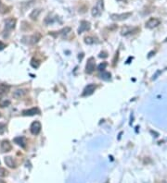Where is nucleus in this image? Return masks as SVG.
Returning <instances> with one entry per match:
<instances>
[{
	"label": "nucleus",
	"mask_w": 167,
	"mask_h": 183,
	"mask_svg": "<svg viewBox=\"0 0 167 183\" xmlns=\"http://www.w3.org/2000/svg\"><path fill=\"white\" fill-rule=\"evenodd\" d=\"M132 15L131 12H127V13H123V14H111V18L112 20H117V21H121V20H124L128 19V18Z\"/></svg>",
	"instance_id": "nucleus-5"
},
{
	"label": "nucleus",
	"mask_w": 167,
	"mask_h": 183,
	"mask_svg": "<svg viewBox=\"0 0 167 183\" xmlns=\"http://www.w3.org/2000/svg\"><path fill=\"white\" fill-rule=\"evenodd\" d=\"M31 65H32V67H33V68L37 69V68L40 66V62H39L37 59H34V58H33L32 61H31Z\"/></svg>",
	"instance_id": "nucleus-20"
},
{
	"label": "nucleus",
	"mask_w": 167,
	"mask_h": 183,
	"mask_svg": "<svg viewBox=\"0 0 167 183\" xmlns=\"http://www.w3.org/2000/svg\"><path fill=\"white\" fill-rule=\"evenodd\" d=\"M6 47V45L4 44V43H2L1 41H0V50H2V49H4Z\"/></svg>",
	"instance_id": "nucleus-26"
},
{
	"label": "nucleus",
	"mask_w": 167,
	"mask_h": 183,
	"mask_svg": "<svg viewBox=\"0 0 167 183\" xmlns=\"http://www.w3.org/2000/svg\"><path fill=\"white\" fill-rule=\"evenodd\" d=\"M0 183H5V181H3L2 179H0Z\"/></svg>",
	"instance_id": "nucleus-28"
},
{
	"label": "nucleus",
	"mask_w": 167,
	"mask_h": 183,
	"mask_svg": "<svg viewBox=\"0 0 167 183\" xmlns=\"http://www.w3.org/2000/svg\"><path fill=\"white\" fill-rule=\"evenodd\" d=\"M14 143H17L18 145H20L21 147H24L26 146V143H27V140L25 137H23V136H20V137H16L14 139Z\"/></svg>",
	"instance_id": "nucleus-11"
},
{
	"label": "nucleus",
	"mask_w": 167,
	"mask_h": 183,
	"mask_svg": "<svg viewBox=\"0 0 167 183\" xmlns=\"http://www.w3.org/2000/svg\"><path fill=\"white\" fill-rule=\"evenodd\" d=\"M7 175H8V171L3 167H0V177L4 178V177H6Z\"/></svg>",
	"instance_id": "nucleus-21"
},
{
	"label": "nucleus",
	"mask_w": 167,
	"mask_h": 183,
	"mask_svg": "<svg viewBox=\"0 0 167 183\" xmlns=\"http://www.w3.org/2000/svg\"><path fill=\"white\" fill-rule=\"evenodd\" d=\"M107 67V63L106 62H103V63H101L99 66H98V69L99 70H102V71H104V69L105 68Z\"/></svg>",
	"instance_id": "nucleus-23"
},
{
	"label": "nucleus",
	"mask_w": 167,
	"mask_h": 183,
	"mask_svg": "<svg viewBox=\"0 0 167 183\" xmlns=\"http://www.w3.org/2000/svg\"><path fill=\"white\" fill-rule=\"evenodd\" d=\"M95 67H96V62H95V58L90 57L87 60L86 66V72L87 74H92L95 70Z\"/></svg>",
	"instance_id": "nucleus-2"
},
{
	"label": "nucleus",
	"mask_w": 167,
	"mask_h": 183,
	"mask_svg": "<svg viewBox=\"0 0 167 183\" xmlns=\"http://www.w3.org/2000/svg\"><path fill=\"white\" fill-rule=\"evenodd\" d=\"M118 2H126L127 0H117Z\"/></svg>",
	"instance_id": "nucleus-27"
},
{
	"label": "nucleus",
	"mask_w": 167,
	"mask_h": 183,
	"mask_svg": "<svg viewBox=\"0 0 167 183\" xmlns=\"http://www.w3.org/2000/svg\"><path fill=\"white\" fill-rule=\"evenodd\" d=\"M100 78H101V79H103V80H105V81H109V80L111 79V74H110L109 72H105V71H103L102 74L100 75Z\"/></svg>",
	"instance_id": "nucleus-19"
},
{
	"label": "nucleus",
	"mask_w": 167,
	"mask_h": 183,
	"mask_svg": "<svg viewBox=\"0 0 167 183\" xmlns=\"http://www.w3.org/2000/svg\"><path fill=\"white\" fill-rule=\"evenodd\" d=\"M41 129H42L41 123L39 121H34L32 123L31 127H30V131H31V133L33 135H38L41 131Z\"/></svg>",
	"instance_id": "nucleus-4"
},
{
	"label": "nucleus",
	"mask_w": 167,
	"mask_h": 183,
	"mask_svg": "<svg viewBox=\"0 0 167 183\" xmlns=\"http://www.w3.org/2000/svg\"><path fill=\"white\" fill-rule=\"evenodd\" d=\"M97 89V85L96 84H88L85 89H84L83 91V93H82V96L84 97H86V96H89V95H91V94H93V93L96 91Z\"/></svg>",
	"instance_id": "nucleus-3"
},
{
	"label": "nucleus",
	"mask_w": 167,
	"mask_h": 183,
	"mask_svg": "<svg viewBox=\"0 0 167 183\" xmlns=\"http://www.w3.org/2000/svg\"><path fill=\"white\" fill-rule=\"evenodd\" d=\"M39 114H40V110L37 107H33V108L22 111L23 116H34V115H39Z\"/></svg>",
	"instance_id": "nucleus-10"
},
{
	"label": "nucleus",
	"mask_w": 167,
	"mask_h": 183,
	"mask_svg": "<svg viewBox=\"0 0 167 183\" xmlns=\"http://www.w3.org/2000/svg\"><path fill=\"white\" fill-rule=\"evenodd\" d=\"M133 32V29L131 27H128V26H125L122 29V35H127V34H130L132 33Z\"/></svg>",
	"instance_id": "nucleus-15"
},
{
	"label": "nucleus",
	"mask_w": 167,
	"mask_h": 183,
	"mask_svg": "<svg viewBox=\"0 0 167 183\" xmlns=\"http://www.w3.org/2000/svg\"><path fill=\"white\" fill-rule=\"evenodd\" d=\"M10 105V101L9 100H7V99H2L0 100V107H7Z\"/></svg>",
	"instance_id": "nucleus-18"
},
{
	"label": "nucleus",
	"mask_w": 167,
	"mask_h": 183,
	"mask_svg": "<svg viewBox=\"0 0 167 183\" xmlns=\"http://www.w3.org/2000/svg\"><path fill=\"white\" fill-rule=\"evenodd\" d=\"M5 129H6V126H5V124L0 123V134H2V133L5 131Z\"/></svg>",
	"instance_id": "nucleus-24"
},
{
	"label": "nucleus",
	"mask_w": 167,
	"mask_h": 183,
	"mask_svg": "<svg viewBox=\"0 0 167 183\" xmlns=\"http://www.w3.org/2000/svg\"><path fill=\"white\" fill-rule=\"evenodd\" d=\"M26 90H23V89H19V90H16L14 93H13V96L15 98H21L22 97L23 95H25L26 94Z\"/></svg>",
	"instance_id": "nucleus-14"
},
{
	"label": "nucleus",
	"mask_w": 167,
	"mask_h": 183,
	"mask_svg": "<svg viewBox=\"0 0 167 183\" xmlns=\"http://www.w3.org/2000/svg\"><path fill=\"white\" fill-rule=\"evenodd\" d=\"M25 39H28V41L26 42V44H29V45H34L36 44L38 41L40 40L41 38V35L39 33H36V34H34L32 36H28V37H24Z\"/></svg>",
	"instance_id": "nucleus-8"
},
{
	"label": "nucleus",
	"mask_w": 167,
	"mask_h": 183,
	"mask_svg": "<svg viewBox=\"0 0 167 183\" xmlns=\"http://www.w3.org/2000/svg\"><path fill=\"white\" fill-rule=\"evenodd\" d=\"M9 90V86L7 84H0V95L5 93H7Z\"/></svg>",
	"instance_id": "nucleus-17"
},
{
	"label": "nucleus",
	"mask_w": 167,
	"mask_h": 183,
	"mask_svg": "<svg viewBox=\"0 0 167 183\" xmlns=\"http://www.w3.org/2000/svg\"><path fill=\"white\" fill-rule=\"evenodd\" d=\"M108 57V55H107V53L103 52V53H100V55H99V57Z\"/></svg>",
	"instance_id": "nucleus-25"
},
{
	"label": "nucleus",
	"mask_w": 167,
	"mask_h": 183,
	"mask_svg": "<svg viewBox=\"0 0 167 183\" xmlns=\"http://www.w3.org/2000/svg\"><path fill=\"white\" fill-rule=\"evenodd\" d=\"M103 10V0H98L97 5L92 8V16L99 17Z\"/></svg>",
	"instance_id": "nucleus-1"
},
{
	"label": "nucleus",
	"mask_w": 167,
	"mask_h": 183,
	"mask_svg": "<svg viewBox=\"0 0 167 183\" xmlns=\"http://www.w3.org/2000/svg\"><path fill=\"white\" fill-rule=\"evenodd\" d=\"M40 12H41L40 9H34V10H33V12L30 14V18H31L32 20H36L37 17L40 14Z\"/></svg>",
	"instance_id": "nucleus-16"
},
{
	"label": "nucleus",
	"mask_w": 167,
	"mask_h": 183,
	"mask_svg": "<svg viewBox=\"0 0 167 183\" xmlns=\"http://www.w3.org/2000/svg\"><path fill=\"white\" fill-rule=\"evenodd\" d=\"M85 42L88 45H92V44H94V40H93L92 37H86Z\"/></svg>",
	"instance_id": "nucleus-22"
},
{
	"label": "nucleus",
	"mask_w": 167,
	"mask_h": 183,
	"mask_svg": "<svg viewBox=\"0 0 167 183\" xmlns=\"http://www.w3.org/2000/svg\"><path fill=\"white\" fill-rule=\"evenodd\" d=\"M5 163L6 165L10 167V168H15L17 167V164H16V161L14 160V159L11 157V156H7L5 157Z\"/></svg>",
	"instance_id": "nucleus-12"
},
{
	"label": "nucleus",
	"mask_w": 167,
	"mask_h": 183,
	"mask_svg": "<svg viewBox=\"0 0 167 183\" xmlns=\"http://www.w3.org/2000/svg\"><path fill=\"white\" fill-rule=\"evenodd\" d=\"M160 23H161V20L159 19L151 18V19H150L146 22V27L148 29H153L155 27H157L158 25H160Z\"/></svg>",
	"instance_id": "nucleus-6"
},
{
	"label": "nucleus",
	"mask_w": 167,
	"mask_h": 183,
	"mask_svg": "<svg viewBox=\"0 0 167 183\" xmlns=\"http://www.w3.org/2000/svg\"><path fill=\"white\" fill-rule=\"evenodd\" d=\"M165 42H167V38H166V40H165Z\"/></svg>",
	"instance_id": "nucleus-29"
},
{
	"label": "nucleus",
	"mask_w": 167,
	"mask_h": 183,
	"mask_svg": "<svg viewBox=\"0 0 167 183\" xmlns=\"http://www.w3.org/2000/svg\"><path fill=\"white\" fill-rule=\"evenodd\" d=\"M11 148H12V146H11V143L9 141L5 140L2 141V143H1V151L2 152H9L11 150Z\"/></svg>",
	"instance_id": "nucleus-13"
},
{
	"label": "nucleus",
	"mask_w": 167,
	"mask_h": 183,
	"mask_svg": "<svg viewBox=\"0 0 167 183\" xmlns=\"http://www.w3.org/2000/svg\"><path fill=\"white\" fill-rule=\"evenodd\" d=\"M90 23L88 21H86V20H82L81 23H80V27L78 29V33H82L84 32H86V31H89L90 30Z\"/></svg>",
	"instance_id": "nucleus-9"
},
{
	"label": "nucleus",
	"mask_w": 167,
	"mask_h": 183,
	"mask_svg": "<svg viewBox=\"0 0 167 183\" xmlns=\"http://www.w3.org/2000/svg\"><path fill=\"white\" fill-rule=\"evenodd\" d=\"M16 25V20L15 19H8L5 21V30L11 31L15 28Z\"/></svg>",
	"instance_id": "nucleus-7"
}]
</instances>
